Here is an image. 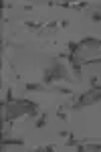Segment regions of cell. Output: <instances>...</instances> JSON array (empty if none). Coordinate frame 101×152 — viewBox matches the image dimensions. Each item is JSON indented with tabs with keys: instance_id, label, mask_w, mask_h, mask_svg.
Returning a JSON list of instances; mask_svg holds the SVG:
<instances>
[{
	"instance_id": "1",
	"label": "cell",
	"mask_w": 101,
	"mask_h": 152,
	"mask_svg": "<svg viewBox=\"0 0 101 152\" xmlns=\"http://www.w3.org/2000/svg\"><path fill=\"white\" fill-rule=\"evenodd\" d=\"M57 79H69L67 77V71L57 63L53 69H51L49 73H47V77H45V83H51V81H57Z\"/></svg>"
},
{
	"instance_id": "2",
	"label": "cell",
	"mask_w": 101,
	"mask_h": 152,
	"mask_svg": "<svg viewBox=\"0 0 101 152\" xmlns=\"http://www.w3.org/2000/svg\"><path fill=\"white\" fill-rule=\"evenodd\" d=\"M45 124H47V116H41L36 122V128H45Z\"/></svg>"
},
{
	"instance_id": "4",
	"label": "cell",
	"mask_w": 101,
	"mask_h": 152,
	"mask_svg": "<svg viewBox=\"0 0 101 152\" xmlns=\"http://www.w3.org/2000/svg\"><path fill=\"white\" fill-rule=\"evenodd\" d=\"M91 19H93V20H97V22H99V20H101V12H93V14H91Z\"/></svg>"
},
{
	"instance_id": "3",
	"label": "cell",
	"mask_w": 101,
	"mask_h": 152,
	"mask_svg": "<svg viewBox=\"0 0 101 152\" xmlns=\"http://www.w3.org/2000/svg\"><path fill=\"white\" fill-rule=\"evenodd\" d=\"M26 89L34 91V89H43V87H41V85H34V83H31V85H26Z\"/></svg>"
}]
</instances>
